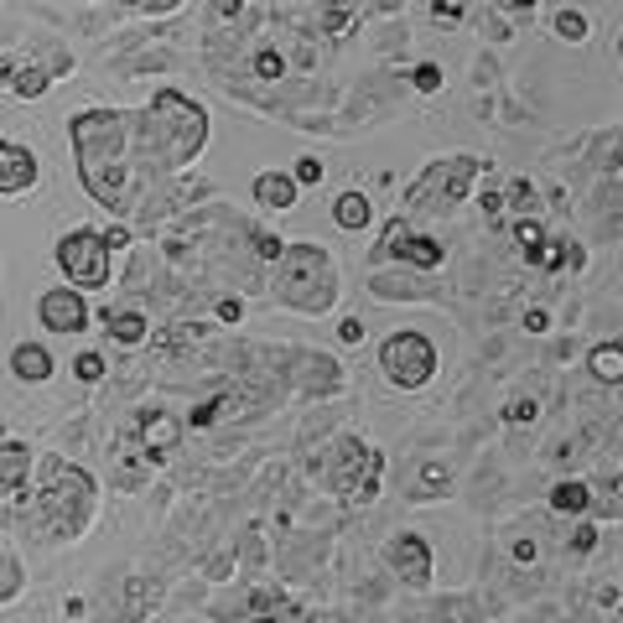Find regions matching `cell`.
Returning <instances> with one entry per match:
<instances>
[{"label": "cell", "instance_id": "19", "mask_svg": "<svg viewBox=\"0 0 623 623\" xmlns=\"http://www.w3.org/2000/svg\"><path fill=\"white\" fill-rule=\"evenodd\" d=\"M73 374H79V380H100V374H104V359H100V354H79V359H73Z\"/></svg>", "mask_w": 623, "mask_h": 623}, {"label": "cell", "instance_id": "12", "mask_svg": "<svg viewBox=\"0 0 623 623\" xmlns=\"http://www.w3.org/2000/svg\"><path fill=\"white\" fill-rule=\"evenodd\" d=\"M374 214H370V198L364 193H338V203H333V224L338 229H364Z\"/></svg>", "mask_w": 623, "mask_h": 623}, {"label": "cell", "instance_id": "35", "mask_svg": "<svg viewBox=\"0 0 623 623\" xmlns=\"http://www.w3.org/2000/svg\"><path fill=\"white\" fill-rule=\"evenodd\" d=\"M619 623H623V619H619Z\"/></svg>", "mask_w": 623, "mask_h": 623}, {"label": "cell", "instance_id": "5", "mask_svg": "<svg viewBox=\"0 0 623 623\" xmlns=\"http://www.w3.org/2000/svg\"><path fill=\"white\" fill-rule=\"evenodd\" d=\"M374 260H401V266H416V270H437L442 260H447V250H442L437 239L416 235L411 219H390V229H385V239H380Z\"/></svg>", "mask_w": 623, "mask_h": 623}, {"label": "cell", "instance_id": "28", "mask_svg": "<svg viewBox=\"0 0 623 623\" xmlns=\"http://www.w3.org/2000/svg\"><path fill=\"white\" fill-rule=\"evenodd\" d=\"M255 245H260V255H266V260H281V250H287V245H281L276 235H260Z\"/></svg>", "mask_w": 623, "mask_h": 623}, {"label": "cell", "instance_id": "6", "mask_svg": "<svg viewBox=\"0 0 623 623\" xmlns=\"http://www.w3.org/2000/svg\"><path fill=\"white\" fill-rule=\"evenodd\" d=\"M385 561H390V572L401 577L405 588H426V582H432V546H426L422 536H411V530L390 540Z\"/></svg>", "mask_w": 623, "mask_h": 623}, {"label": "cell", "instance_id": "8", "mask_svg": "<svg viewBox=\"0 0 623 623\" xmlns=\"http://www.w3.org/2000/svg\"><path fill=\"white\" fill-rule=\"evenodd\" d=\"M32 183H37V156L27 146H17V141H0V193L17 198Z\"/></svg>", "mask_w": 623, "mask_h": 623}, {"label": "cell", "instance_id": "13", "mask_svg": "<svg viewBox=\"0 0 623 623\" xmlns=\"http://www.w3.org/2000/svg\"><path fill=\"white\" fill-rule=\"evenodd\" d=\"M551 509H557V515H588L592 489L588 484H557V489H551Z\"/></svg>", "mask_w": 623, "mask_h": 623}, {"label": "cell", "instance_id": "17", "mask_svg": "<svg viewBox=\"0 0 623 623\" xmlns=\"http://www.w3.org/2000/svg\"><path fill=\"white\" fill-rule=\"evenodd\" d=\"M515 239L525 245V260H530V255L546 245V239H540V224H536V219H520V224H515Z\"/></svg>", "mask_w": 623, "mask_h": 623}, {"label": "cell", "instance_id": "9", "mask_svg": "<svg viewBox=\"0 0 623 623\" xmlns=\"http://www.w3.org/2000/svg\"><path fill=\"white\" fill-rule=\"evenodd\" d=\"M255 203L287 214L291 203H297V177H287V172H260V177H255Z\"/></svg>", "mask_w": 623, "mask_h": 623}, {"label": "cell", "instance_id": "20", "mask_svg": "<svg viewBox=\"0 0 623 623\" xmlns=\"http://www.w3.org/2000/svg\"><path fill=\"white\" fill-rule=\"evenodd\" d=\"M297 183H307V187L322 183V162H318V156H302V162H297Z\"/></svg>", "mask_w": 623, "mask_h": 623}, {"label": "cell", "instance_id": "18", "mask_svg": "<svg viewBox=\"0 0 623 623\" xmlns=\"http://www.w3.org/2000/svg\"><path fill=\"white\" fill-rule=\"evenodd\" d=\"M21 588V567L11 557H0V598H11Z\"/></svg>", "mask_w": 623, "mask_h": 623}, {"label": "cell", "instance_id": "7", "mask_svg": "<svg viewBox=\"0 0 623 623\" xmlns=\"http://www.w3.org/2000/svg\"><path fill=\"white\" fill-rule=\"evenodd\" d=\"M37 318H42V328H48V333L73 338V333H84V328H89V307H84V297H79L73 287H58V291H48V297L37 302Z\"/></svg>", "mask_w": 623, "mask_h": 623}, {"label": "cell", "instance_id": "34", "mask_svg": "<svg viewBox=\"0 0 623 623\" xmlns=\"http://www.w3.org/2000/svg\"><path fill=\"white\" fill-rule=\"evenodd\" d=\"M619 162H623V152H619Z\"/></svg>", "mask_w": 623, "mask_h": 623}, {"label": "cell", "instance_id": "10", "mask_svg": "<svg viewBox=\"0 0 623 623\" xmlns=\"http://www.w3.org/2000/svg\"><path fill=\"white\" fill-rule=\"evenodd\" d=\"M11 374L27 380V385H42V380H52V354L42 343H21L17 354H11Z\"/></svg>", "mask_w": 623, "mask_h": 623}, {"label": "cell", "instance_id": "26", "mask_svg": "<svg viewBox=\"0 0 623 623\" xmlns=\"http://www.w3.org/2000/svg\"><path fill=\"white\" fill-rule=\"evenodd\" d=\"M505 422H536V401H520L505 411Z\"/></svg>", "mask_w": 623, "mask_h": 623}, {"label": "cell", "instance_id": "11", "mask_svg": "<svg viewBox=\"0 0 623 623\" xmlns=\"http://www.w3.org/2000/svg\"><path fill=\"white\" fill-rule=\"evenodd\" d=\"M588 370L603 380V385H623V343H598L588 354Z\"/></svg>", "mask_w": 623, "mask_h": 623}, {"label": "cell", "instance_id": "23", "mask_svg": "<svg viewBox=\"0 0 623 623\" xmlns=\"http://www.w3.org/2000/svg\"><path fill=\"white\" fill-rule=\"evenodd\" d=\"M463 11H468V0H437V21H442V27H453Z\"/></svg>", "mask_w": 623, "mask_h": 623}, {"label": "cell", "instance_id": "33", "mask_svg": "<svg viewBox=\"0 0 623 623\" xmlns=\"http://www.w3.org/2000/svg\"><path fill=\"white\" fill-rule=\"evenodd\" d=\"M0 437H6V422H0Z\"/></svg>", "mask_w": 623, "mask_h": 623}, {"label": "cell", "instance_id": "4", "mask_svg": "<svg viewBox=\"0 0 623 623\" xmlns=\"http://www.w3.org/2000/svg\"><path fill=\"white\" fill-rule=\"evenodd\" d=\"M58 266L73 287H104L110 281V255H104V239L94 229H73L58 245Z\"/></svg>", "mask_w": 623, "mask_h": 623}, {"label": "cell", "instance_id": "22", "mask_svg": "<svg viewBox=\"0 0 623 623\" xmlns=\"http://www.w3.org/2000/svg\"><path fill=\"white\" fill-rule=\"evenodd\" d=\"M426 489H437V494H442V489H447V468H442V463H432V468H426V473H422V489H416V499H422V494H426Z\"/></svg>", "mask_w": 623, "mask_h": 623}, {"label": "cell", "instance_id": "30", "mask_svg": "<svg viewBox=\"0 0 623 623\" xmlns=\"http://www.w3.org/2000/svg\"><path fill=\"white\" fill-rule=\"evenodd\" d=\"M525 328H530V333H546V328H551V318H546V312H525Z\"/></svg>", "mask_w": 623, "mask_h": 623}, {"label": "cell", "instance_id": "27", "mask_svg": "<svg viewBox=\"0 0 623 623\" xmlns=\"http://www.w3.org/2000/svg\"><path fill=\"white\" fill-rule=\"evenodd\" d=\"M120 6H135V11H172V6H183V0H120Z\"/></svg>", "mask_w": 623, "mask_h": 623}, {"label": "cell", "instance_id": "15", "mask_svg": "<svg viewBox=\"0 0 623 623\" xmlns=\"http://www.w3.org/2000/svg\"><path fill=\"white\" fill-rule=\"evenodd\" d=\"M177 437H183V426L172 422V416H152V426H146V442H152L156 453H167Z\"/></svg>", "mask_w": 623, "mask_h": 623}, {"label": "cell", "instance_id": "25", "mask_svg": "<svg viewBox=\"0 0 623 623\" xmlns=\"http://www.w3.org/2000/svg\"><path fill=\"white\" fill-rule=\"evenodd\" d=\"M104 250H125V245H131V229H120V224H115V229H104Z\"/></svg>", "mask_w": 623, "mask_h": 623}, {"label": "cell", "instance_id": "3", "mask_svg": "<svg viewBox=\"0 0 623 623\" xmlns=\"http://www.w3.org/2000/svg\"><path fill=\"white\" fill-rule=\"evenodd\" d=\"M380 364H385L390 385L401 390H422L432 374H437V343L416 328H405V333H390L385 349H380Z\"/></svg>", "mask_w": 623, "mask_h": 623}, {"label": "cell", "instance_id": "32", "mask_svg": "<svg viewBox=\"0 0 623 623\" xmlns=\"http://www.w3.org/2000/svg\"><path fill=\"white\" fill-rule=\"evenodd\" d=\"M530 6H536V0H505V11H515V17H525Z\"/></svg>", "mask_w": 623, "mask_h": 623}, {"label": "cell", "instance_id": "24", "mask_svg": "<svg viewBox=\"0 0 623 623\" xmlns=\"http://www.w3.org/2000/svg\"><path fill=\"white\" fill-rule=\"evenodd\" d=\"M338 338H343L349 349H359V343H364V322H359V318H349V322H343V328H338Z\"/></svg>", "mask_w": 623, "mask_h": 623}, {"label": "cell", "instance_id": "21", "mask_svg": "<svg viewBox=\"0 0 623 623\" xmlns=\"http://www.w3.org/2000/svg\"><path fill=\"white\" fill-rule=\"evenodd\" d=\"M416 89H422V94H437V89H442V68H432V63L416 68Z\"/></svg>", "mask_w": 623, "mask_h": 623}, {"label": "cell", "instance_id": "16", "mask_svg": "<svg viewBox=\"0 0 623 623\" xmlns=\"http://www.w3.org/2000/svg\"><path fill=\"white\" fill-rule=\"evenodd\" d=\"M557 37L582 42V37H588V17H582V11H561V17H557Z\"/></svg>", "mask_w": 623, "mask_h": 623}, {"label": "cell", "instance_id": "1", "mask_svg": "<svg viewBox=\"0 0 623 623\" xmlns=\"http://www.w3.org/2000/svg\"><path fill=\"white\" fill-rule=\"evenodd\" d=\"M281 260H287L281 297H287L297 312H322V307H333L338 270H333V260H328L322 245H291V250H281Z\"/></svg>", "mask_w": 623, "mask_h": 623}, {"label": "cell", "instance_id": "2", "mask_svg": "<svg viewBox=\"0 0 623 623\" xmlns=\"http://www.w3.org/2000/svg\"><path fill=\"white\" fill-rule=\"evenodd\" d=\"M478 162L473 156H447V162H432V167L416 177V187L405 193V219L416 214H447L457 203L468 198V187L478 183Z\"/></svg>", "mask_w": 623, "mask_h": 623}, {"label": "cell", "instance_id": "14", "mask_svg": "<svg viewBox=\"0 0 623 623\" xmlns=\"http://www.w3.org/2000/svg\"><path fill=\"white\" fill-rule=\"evenodd\" d=\"M110 333L131 349V343H141V338H146V318H141V312H110Z\"/></svg>", "mask_w": 623, "mask_h": 623}, {"label": "cell", "instance_id": "31", "mask_svg": "<svg viewBox=\"0 0 623 623\" xmlns=\"http://www.w3.org/2000/svg\"><path fill=\"white\" fill-rule=\"evenodd\" d=\"M219 318H224V322H239V318H245V307L229 297V302H219Z\"/></svg>", "mask_w": 623, "mask_h": 623}, {"label": "cell", "instance_id": "29", "mask_svg": "<svg viewBox=\"0 0 623 623\" xmlns=\"http://www.w3.org/2000/svg\"><path fill=\"white\" fill-rule=\"evenodd\" d=\"M592 546H598V530H592V525H582V530H577V540H572V551H592Z\"/></svg>", "mask_w": 623, "mask_h": 623}]
</instances>
